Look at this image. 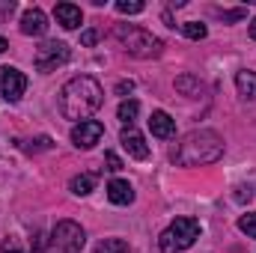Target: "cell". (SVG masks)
I'll list each match as a JSON object with an SVG mask.
<instances>
[{
	"label": "cell",
	"mask_w": 256,
	"mask_h": 253,
	"mask_svg": "<svg viewBox=\"0 0 256 253\" xmlns=\"http://www.w3.org/2000/svg\"><path fill=\"white\" fill-rule=\"evenodd\" d=\"M102 102H104V90L90 74H78V78L66 80V86L60 90V114L72 122L90 120L102 108Z\"/></svg>",
	"instance_id": "cell-1"
},
{
	"label": "cell",
	"mask_w": 256,
	"mask_h": 253,
	"mask_svg": "<svg viewBox=\"0 0 256 253\" xmlns=\"http://www.w3.org/2000/svg\"><path fill=\"white\" fill-rule=\"evenodd\" d=\"M224 155V137L212 128H200L182 137V143L173 149V161L179 167H202L214 164Z\"/></svg>",
	"instance_id": "cell-2"
},
{
	"label": "cell",
	"mask_w": 256,
	"mask_h": 253,
	"mask_svg": "<svg viewBox=\"0 0 256 253\" xmlns=\"http://www.w3.org/2000/svg\"><path fill=\"white\" fill-rule=\"evenodd\" d=\"M114 36H116V42L126 48L131 57H140V60L158 57L161 48H164V42H161L158 36H152L149 30H143V27H137V24H116Z\"/></svg>",
	"instance_id": "cell-3"
},
{
	"label": "cell",
	"mask_w": 256,
	"mask_h": 253,
	"mask_svg": "<svg viewBox=\"0 0 256 253\" xmlns=\"http://www.w3.org/2000/svg\"><path fill=\"white\" fill-rule=\"evenodd\" d=\"M196 238H200V220H194V218H176L158 236V248L164 253H182V250H188Z\"/></svg>",
	"instance_id": "cell-4"
},
{
	"label": "cell",
	"mask_w": 256,
	"mask_h": 253,
	"mask_svg": "<svg viewBox=\"0 0 256 253\" xmlns=\"http://www.w3.org/2000/svg\"><path fill=\"white\" fill-rule=\"evenodd\" d=\"M68 57H72V51H68V45H66V42L48 39V42H42V45L36 48L33 66H36L42 74H48V72H57L60 66L68 63Z\"/></svg>",
	"instance_id": "cell-5"
},
{
	"label": "cell",
	"mask_w": 256,
	"mask_h": 253,
	"mask_svg": "<svg viewBox=\"0 0 256 253\" xmlns=\"http://www.w3.org/2000/svg\"><path fill=\"white\" fill-rule=\"evenodd\" d=\"M51 244L60 253H80L84 244H86V232L74 220H60L51 232Z\"/></svg>",
	"instance_id": "cell-6"
},
{
	"label": "cell",
	"mask_w": 256,
	"mask_h": 253,
	"mask_svg": "<svg viewBox=\"0 0 256 253\" xmlns=\"http://www.w3.org/2000/svg\"><path fill=\"white\" fill-rule=\"evenodd\" d=\"M27 90V78L24 72H18L15 66H0V96L6 102H18Z\"/></svg>",
	"instance_id": "cell-7"
},
{
	"label": "cell",
	"mask_w": 256,
	"mask_h": 253,
	"mask_svg": "<svg viewBox=\"0 0 256 253\" xmlns=\"http://www.w3.org/2000/svg\"><path fill=\"white\" fill-rule=\"evenodd\" d=\"M102 137H104V126L98 120H84V122H78L72 128V143L78 149H92Z\"/></svg>",
	"instance_id": "cell-8"
},
{
	"label": "cell",
	"mask_w": 256,
	"mask_h": 253,
	"mask_svg": "<svg viewBox=\"0 0 256 253\" xmlns=\"http://www.w3.org/2000/svg\"><path fill=\"white\" fill-rule=\"evenodd\" d=\"M120 143H122V149H126L131 158H137V161H146V158H149L146 137H143V134H140L134 126H126V128H122V134H120Z\"/></svg>",
	"instance_id": "cell-9"
},
{
	"label": "cell",
	"mask_w": 256,
	"mask_h": 253,
	"mask_svg": "<svg viewBox=\"0 0 256 253\" xmlns=\"http://www.w3.org/2000/svg\"><path fill=\"white\" fill-rule=\"evenodd\" d=\"M21 33H24V36H45V33H48V15H45L39 6L27 9V12L21 15Z\"/></svg>",
	"instance_id": "cell-10"
},
{
	"label": "cell",
	"mask_w": 256,
	"mask_h": 253,
	"mask_svg": "<svg viewBox=\"0 0 256 253\" xmlns=\"http://www.w3.org/2000/svg\"><path fill=\"white\" fill-rule=\"evenodd\" d=\"M149 131H152L155 137H161V140H170V137H176V120H173L167 110H152V116H149Z\"/></svg>",
	"instance_id": "cell-11"
},
{
	"label": "cell",
	"mask_w": 256,
	"mask_h": 253,
	"mask_svg": "<svg viewBox=\"0 0 256 253\" xmlns=\"http://www.w3.org/2000/svg\"><path fill=\"white\" fill-rule=\"evenodd\" d=\"M54 18H57V24L66 27V30H78L80 21H84V12H80V6H74V3H57V6H54Z\"/></svg>",
	"instance_id": "cell-12"
},
{
	"label": "cell",
	"mask_w": 256,
	"mask_h": 253,
	"mask_svg": "<svg viewBox=\"0 0 256 253\" xmlns=\"http://www.w3.org/2000/svg\"><path fill=\"white\" fill-rule=\"evenodd\" d=\"M108 200L114 206H128V202H134V188L128 185L126 179H114L108 185Z\"/></svg>",
	"instance_id": "cell-13"
},
{
	"label": "cell",
	"mask_w": 256,
	"mask_h": 253,
	"mask_svg": "<svg viewBox=\"0 0 256 253\" xmlns=\"http://www.w3.org/2000/svg\"><path fill=\"white\" fill-rule=\"evenodd\" d=\"M236 90H238V96L242 98H256V72H248V68H242V72H236Z\"/></svg>",
	"instance_id": "cell-14"
},
{
	"label": "cell",
	"mask_w": 256,
	"mask_h": 253,
	"mask_svg": "<svg viewBox=\"0 0 256 253\" xmlns=\"http://www.w3.org/2000/svg\"><path fill=\"white\" fill-rule=\"evenodd\" d=\"M176 90H179L182 96H188V98H196V96L202 92V84H200V78H194V74H179V78H176Z\"/></svg>",
	"instance_id": "cell-15"
},
{
	"label": "cell",
	"mask_w": 256,
	"mask_h": 253,
	"mask_svg": "<svg viewBox=\"0 0 256 253\" xmlns=\"http://www.w3.org/2000/svg\"><path fill=\"white\" fill-rule=\"evenodd\" d=\"M68 188H72V194H78V196H86L90 190L96 188V176H90V173H84V176H74V179L68 182Z\"/></svg>",
	"instance_id": "cell-16"
},
{
	"label": "cell",
	"mask_w": 256,
	"mask_h": 253,
	"mask_svg": "<svg viewBox=\"0 0 256 253\" xmlns=\"http://www.w3.org/2000/svg\"><path fill=\"white\" fill-rule=\"evenodd\" d=\"M137 114H140V104H137L134 98H128V102H122V104L116 108V116H120V122H126V126H131V122L137 120Z\"/></svg>",
	"instance_id": "cell-17"
},
{
	"label": "cell",
	"mask_w": 256,
	"mask_h": 253,
	"mask_svg": "<svg viewBox=\"0 0 256 253\" xmlns=\"http://www.w3.org/2000/svg\"><path fill=\"white\" fill-rule=\"evenodd\" d=\"M179 30L194 39V42H200V39H206L208 36V30H206V24H200V21H185V24H179Z\"/></svg>",
	"instance_id": "cell-18"
},
{
	"label": "cell",
	"mask_w": 256,
	"mask_h": 253,
	"mask_svg": "<svg viewBox=\"0 0 256 253\" xmlns=\"http://www.w3.org/2000/svg\"><path fill=\"white\" fill-rule=\"evenodd\" d=\"M96 253H131V248H128V242H122V238H104L96 248Z\"/></svg>",
	"instance_id": "cell-19"
},
{
	"label": "cell",
	"mask_w": 256,
	"mask_h": 253,
	"mask_svg": "<svg viewBox=\"0 0 256 253\" xmlns=\"http://www.w3.org/2000/svg\"><path fill=\"white\" fill-rule=\"evenodd\" d=\"M143 9H146L143 0H120L116 3V12H122V15H140Z\"/></svg>",
	"instance_id": "cell-20"
},
{
	"label": "cell",
	"mask_w": 256,
	"mask_h": 253,
	"mask_svg": "<svg viewBox=\"0 0 256 253\" xmlns=\"http://www.w3.org/2000/svg\"><path fill=\"white\" fill-rule=\"evenodd\" d=\"M27 152H45V149H51L54 146V140L51 137H36V140H30V143H21Z\"/></svg>",
	"instance_id": "cell-21"
},
{
	"label": "cell",
	"mask_w": 256,
	"mask_h": 253,
	"mask_svg": "<svg viewBox=\"0 0 256 253\" xmlns=\"http://www.w3.org/2000/svg\"><path fill=\"white\" fill-rule=\"evenodd\" d=\"M238 230H242L248 238H256V212L254 214H244V218L238 220Z\"/></svg>",
	"instance_id": "cell-22"
},
{
	"label": "cell",
	"mask_w": 256,
	"mask_h": 253,
	"mask_svg": "<svg viewBox=\"0 0 256 253\" xmlns=\"http://www.w3.org/2000/svg\"><path fill=\"white\" fill-rule=\"evenodd\" d=\"M48 248V238H45V232H33V242H30V253H45Z\"/></svg>",
	"instance_id": "cell-23"
},
{
	"label": "cell",
	"mask_w": 256,
	"mask_h": 253,
	"mask_svg": "<svg viewBox=\"0 0 256 253\" xmlns=\"http://www.w3.org/2000/svg\"><path fill=\"white\" fill-rule=\"evenodd\" d=\"M214 12H218V15H220L224 21H242V18L248 15L244 9H230V12H226V9H214Z\"/></svg>",
	"instance_id": "cell-24"
},
{
	"label": "cell",
	"mask_w": 256,
	"mask_h": 253,
	"mask_svg": "<svg viewBox=\"0 0 256 253\" xmlns=\"http://www.w3.org/2000/svg\"><path fill=\"white\" fill-rule=\"evenodd\" d=\"M104 164H108L110 173H120V170H122V158H120L116 152H108V155H104Z\"/></svg>",
	"instance_id": "cell-25"
},
{
	"label": "cell",
	"mask_w": 256,
	"mask_h": 253,
	"mask_svg": "<svg viewBox=\"0 0 256 253\" xmlns=\"http://www.w3.org/2000/svg\"><path fill=\"white\" fill-rule=\"evenodd\" d=\"M0 253H24L21 250V244H18V238H3V244H0Z\"/></svg>",
	"instance_id": "cell-26"
},
{
	"label": "cell",
	"mask_w": 256,
	"mask_h": 253,
	"mask_svg": "<svg viewBox=\"0 0 256 253\" xmlns=\"http://www.w3.org/2000/svg\"><path fill=\"white\" fill-rule=\"evenodd\" d=\"M96 42H98V30H84V33H80V45L92 48Z\"/></svg>",
	"instance_id": "cell-27"
},
{
	"label": "cell",
	"mask_w": 256,
	"mask_h": 253,
	"mask_svg": "<svg viewBox=\"0 0 256 253\" xmlns=\"http://www.w3.org/2000/svg\"><path fill=\"white\" fill-rule=\"evenodd\" d=\"M250 196H254V188H250V185H238V188H236V200H238V202H250Z\"/></svg>",
	"instance_id": "cell-28"
},
{
	"label": "cell",
	"mask_w": 256,
	"mask_h": 253,
	"mask_svg": "<svg viewBox=\"0 0 256 253\" xmlns=\"http://www.w3.org/2000/svg\"><path fill=\"white\" fill-rule=\"evenodd\" d=\"M131 90H134V84H131V80H120V84H116V96H128Z\"/></svg>",
	"instance_id": "cell-29"
},
{
	"label": "cell",
	"mask_w": 256,
	"mask_h": 253,
	"mask_svg": "<svg viewBox=\"0 0 256 253\" xmlns=\"http://www.w3.org/2000/svg\"><path fill=\"white\" fill-rule=\"evenodd\" d=\"M250 39H254V42H256V18H254V21H250Z\"/></svg>",
	"instance_id": "cell-30"
},
{
	"label": "cell",
	"mask_w": 256,
	"mask_h": 253,
	"mask_svg": "<svg viewBox=\"0 0 256 253\" xmlns=\"http://www.w3.org/2000/svg\"><path fill=\"white\" fill-rule=\"evenodd\" d=\"M6 48H9V45H6V39H3V36H0V54H3V51H6Z\"/></svg>",
	"instance_id": "cell-31"
}]
</instances>
